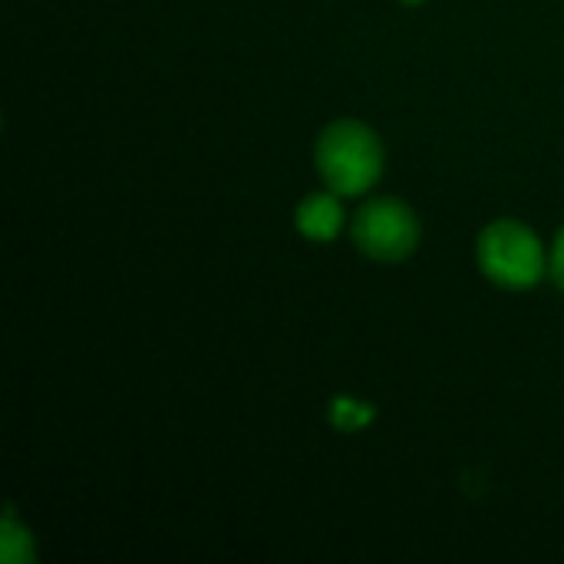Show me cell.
I'll list each match as a JSON object with an SVG mask.
<instances>
[{"label": "cell", "mask_w": 564, "mask_h": 564, "mask_svg": "<svg viewBox=\"0 0 564 564\" xmlns=\"http://www.w3.org/2000/svg\"><path fill=\"white\" fill-rule=\"evenodd\" d=\"M317 169L337 195H360L380 178V139L360 122H334L317 142Z\"/></svg>", "instance_id": "cell-1"}, {"label": "cell", "mask_w": 564, "mask_h": 564, "mask_svg": "<svg viewBox=\"0 0 564 564\" xmlns=\"http://www.w3.org/2000/svg\"><path fill=\"white\" fill-rule=\"evenodd\" d=\"M479 264L502 288H529L545 271L539 238L519 221H492L479 238Z\"/></svg>", "instance_id": "cell-2"}, {"label": "cell", "mask_w": 564, "mask_h": 564, "mask_svg": "<svg viewBox=\"0 0 564 564\" xmlns=\"http://www.w3.org/2000/svg\"><path fill=\"white\" fill-rule=\"evenodd\" d=\"M354 238L364 254L377 261H400L413 254L420 241V225H416V215L403 202L373 198L370 205L360 208L354 221Z\"/></svg>", "instance_id": "cell-3"}, {"label": "cell", "mask_w": 564, "mask_h": 564, "mask_svg": "<svg viewBox=\"0 0 564 564\" xmlns=\"http://www.w3.org/2000/svg\"><path fill=\"white\" fill-rule=\"evenodd\" d=\"M340 225H344V212L334 195H311L297 208V228L311 241H330L340 231Z\"/></svg>", "instance_id": "cell-4"}, {"label": "cell", "mask_w": 564, "mask_h": 564, "mask_svg": "<svg viewBox=\"0 0 564 564\" xmlns=\"http://www.w3.org/2000/svg\"><path fill=\"white\" fill-rule=\"evenodd\" d=\"M370 416H373L370 410L354 413V403H337V416H334V423H337V426H344V430H354V426L367 423Z\"/></svg>", "instance_id": "cell-5"}, {"label": "cell", "mask_w": 564, "mask_h": 564, "mask_svg": "<svg viewBox=\"0 0 564 564\" xmlns=\"http://www.w3.org/2000/svg\"><path fill=\"white\" fill-rule=\"evenodd\" d=\"M552 278H555L558 288H564V228L558 231V241H555V251H552Z\"/></svg>", "instance_id": "cell-6"}, {"label": "cell", "mask_w": 564, "mask_h": 564, "mask_svg": "<svg viewBox=\"0 0 564 564\" xmlns=\"http://www.w3.org/2000/svg\"><path fill=\"white\" fill-rule=\"evenodd\" d=\"M410 3H420V0H410Z\"/></svg>", "instance_id": "cell-7"}]
</instances>
